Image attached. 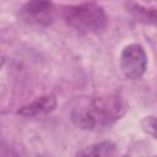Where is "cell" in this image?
Wrapping results in <instances>:
<instances>
[{
    "label": "cell",
    "mask_w": 157,
    "mask_h": 157,
    "mask_svg": "<svg viewBox=\"0 0 157 157\" xmlns=\"http://www.w3.org/2000/svg\"><path fill=\"white\" fill-rule=\"evenodd\" d=\"M63 18L71 28L83 34H99L108 25L105 11L94 2L66 6L63 9Z\"/></svg>",
    "instance_id": "2"
},
{
    "label": "cell",
    "mask_w": 157,
    "mask_h": 157,
    "mask_svg": "<svg viewBox=\"0 0 157 157\" xmlns=\"http://www.w3.org/2000/svg\"><path fill=\"white\" fill-rule=\"evenodd\" d=\"M117 152V146L112 141H102L77 152V156H112Z\"/></svg>",
    "instance_id": "7"
},
{
    "label": "cell",
    "mask_w": 157,
    "mask_h": 157,
    "mask_svg": "<svg viewBox=\"0 0 157 157\" xmlns=\"http://www.w3.org/2000/svg\"><path fill=\"white\" fill-rule=\"evenodd\" d=\"M128 112V103L115 94L91 98L75 105L71 110L72 123L83 130L108 128L120 120Z\"/></svg>",
    "instance_id": "1"
},
{
    "label": "cell",
    "mask_w": 157,
    "mask_h": 157,
    "mask_svg": "<svg viewBox=\"0 0 157 157\" xmlns=\"http://www.w3.org/2000/svg\"><path fill=\"white\" fill-rule=\"evenodd\" d=\"M141 128L146 134H148L153 139H157V117L147 115V117L142 118Z\"/></svg>",
    "instance_id": "8"
},
{
    "label": "cell",
    "mask_w": 157,
    "mask_h": 157,
    "mask_svg": "<svg viewBox=\"0 0 157 157\" xmlns=\"http://www.w3.org/2000/svg\"><path fill=\"white\" fill-rule=\"evenodd\" d=\"M128 10L136 21L157 27V9L145 7L139 4H129Z\"/></svg>",
    "instance_id": "6"
},
{
    "label": "cell",
    "mask_w": 157,
    "mask_h": 157,
    "mask_svg": "<svg viewBox=\"0 0 157 157\" xmlns=\"http://www.w3.org/2000/svg\"><path fill=\"white\" fill-rule=\"evenodd\" d=\"M147 69V55L142 45L132 43L126 45L120 54V70L129 80H139Z\"/></svg>",
    "instance_id": "3"
},
{
    "label": "cell",
    "mask_w": 157,
    "mask_h": 157,
    "mask_svg": "<svg viewBox=\"0 0 157 157\" xmlns=\"http://www.w3.org/2000/svg\"><path fill=\"white\" fill-rule=\"evenodd\" d=\"M20 18L29 26H49L55 18L54 4L52 0H28L20 10Z\"/></svg>",
    "instance_id": "4"
},
{
    "label": "cell",
    "mask_w": 157,
    "mask_h": 157,
    "mask_svg": "<svg viewBox=\"0 0 157 157\" xmlns=\"http://www.w3.org/2000/svg\"><path fill=\"white\" fill-rule=\"evenodd\" d=\"M56 107V99L53 96H40L38 98H36L34 101L22 105L18 109V114L26 118H32V117H40V115H45L49 114L50 112H53Z\"/></svg>",
    "instance_id": "5"
}]
</instances>
